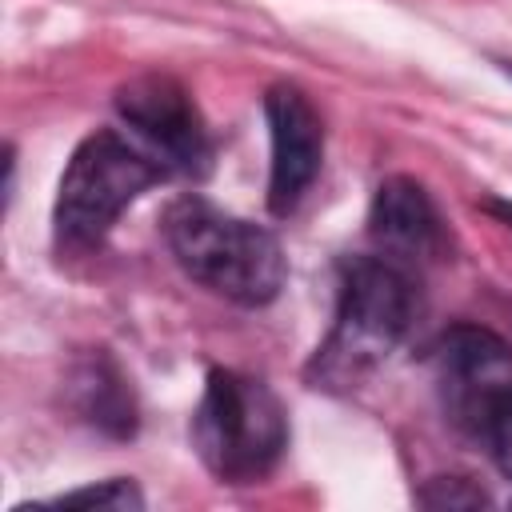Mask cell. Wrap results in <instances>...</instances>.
Instances as JSON below:
<instances>
[{
	"instance_id": "cell-1",
	"label": "cell",
	"mask_w": 512,
	"mask_h": 512,
	"mask_svg": "<svg viewBox=\"0 0 512 512\" xmlns=\"http://www.w3.org/2000/svg\"><path fill=\"white\" fill-rule=\"evenodd\" d=\"M416 316V280L408 264L388 256H360L344 268L332 332L316 348L308 376L316 388L348 392L368 380L404 340Z\"/></svg>"
},
{
	"instance_id": "cell-2",
	"label": "cell",
	"mask_w": 512,
	"mask_h": 512,
	"mask_svg": "<svg viewBox=\"0 0 512 512\" xmlns=\"http://www.w3.org/2000/svg\"><path fill=\"white\" fill-rule=\"evenodd\" d=\"M164 236L176 264L232 304H268L288 276L280 240L200 196H184L164 216Z\"/></svg>"
},
{
	"instance_id": "cell-3",
	"label": "cell",
	"mask_w": 512,
	"mask_h": 512,
	"mask_svg": "<svg viewBox=\"0 0 512 512\" xmlns=\"http://www.w3.org/2000/svg\"><path fill=\"white\" fill-rule=\"evenodd\" d=\"M192 444L224 484L268 476L288 444V416L276 392L244 372H212L192 416Z\"/></svg>"
},
{
	"instance_id": "cell-4",
	"label": "cell",
	"mask_w": 512,
	"mask_h": 512,
	"mask_svg": "<svg viewBox=\"0 0 512 512\" xmlns=\"http://www.w3.org/2000/svg\"><path fill=\"white\" fill-rule=\"evenodd\" d=\"M164 164L128 144L124 136L116 132H96L88 136L64 176H60V196H56V232L64 244H96L112 224L116 216L140 196L148 192L156 180H164Z\"/></svg>"
},
{
	"instance_id": "cell-5",
	"label": "cell",
	"mask_w": 512,
	"mask_h": 512,
	"mask_svg": "<svg viewBox=\"0 0 512 512\" xmlns=\"http://www.w3.org/2000/svg\"><path fill=\"white\" fill-rule=\"evenodd\" d=\"M432 380L444 416L476 440H488L512 404V348L488 332L460 324L432 348Z\"/></svg>"
},
{
	"instance_id": "cell-6",
	"label": "cell",
	"mask_w": 512,
	"mask_h": 512,
	"mask_svg": "<svg viewBox=\"0 0 512 512\" xmlns=\"http://www.w3.org/2000/svg\"><path fill=\"white\" fill-rule=\"evenodd\" d=\"M116 108L128 120V128L140 136L144 152H152L164 168H176L188 176L208 172L212 140L184 84L156 72L136 76L116 92Z\"/></svg>"
},
{
	"instance_id": "cell-7",
	"label": "cell",
	"mask_w": 512,
	"mask_h": 512,
	"mask_svg": "<svg viewBox=\"0 0 512 512\" xmlns=\"http://www.w3.org/2000/svg\"><path fill=\"white\" fill-rule=\"evenodd\" d=\"M268 136H272V172H268V208L288 216L312 188L324 160V124L308 96L292 84H276L264 96Z\"/></svg>"
},
{
	"instance_id": "cell-8",
	"label": "cell",
	"mask_w": 512,
	"mask_h": 512,
	"mask_svg": "<svg viewBox=\"0 0 512 512\" xmlns=\"http://www.w3.org/2000/svg\"><path fill=\"white\" fill-rule=\"evenodd\" d=\"M368 232H372L380 256H388L396 264H420V260L440 256V248H444L440 212H436L432 196L408 176H392L376 188V200L368 212Z\"/></svg>"
},
{
	"instance_id": "cell-9",
	"label": "cell",
	"mask_w": 512,
	"mask_h": 512,
	"mask_svg": "<svg viewBox=\"0 0 512 512\" xmlns=\"http://www.w3.org/2000/svg\"><path fill=\"white\" fill-rule=\"evenodd\" d=\"M76 396H80V412L112 432V436H132L136 432V404L132 392L124 384V376L108 364V360H88L84 372L76 376Z\"/></svg>"
},
{
	"instance_id": "cell-10",
	"label": "cell",
	"mask_w": 512,
	"mask_h": 512,
	"mask_svg": "<svg viewBox=\"0 0 512 512\" xmlns=\"http://www.w3.org/2000/svg\"><path fill=\"white\" fill-rule=\"evenodd\" d=\"M60 504H88V508H140V492L128 484V480H108V484H96V488H80V492H68L60 496Z\"/></svg>"
},
{
	"instance_id": "cell-11",
	"label": "cell",
	"mask_w": 512,
	"mask_h": 512,
	"mask_svg": "<svg viewBox=\"0 0 512 512\" xmlns=\"http://www.w3.org/2000/svg\"><path fill=\"white\" fill-rule=\"evenodd\" d=\"M488 444H492V456H496V464H500V468L512 476V404H508V412L500 416V424L492 428Z\"/></svg>"
}]
</instances>
